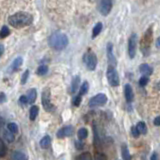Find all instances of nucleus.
<instances>
[{
  "mask_svg": "<svg viewBox=\"0 0 160 160\" xmlns=\"http://www.w3.org/2000/svg\"><path fill=\"white\" fill-rule=\"evenodd\" d=\"M106 52H107V59H108V62L110 64V66L112 67H116L117 65V60L115 58L114 54H113V44L111 42H109L107 44V47H106Z\"/></svg>",
  "mask_w": 160,
  "mask_h": 160,
  "instance_id": "9b49d317",
  "label": "nucleus"
},
{
  "mask_svg": "<svg viewBox=\"0 0 160 160\" xmlns=\"http://www.w3.org/2000/svg\"><path fill=\"white\" fill-rule=\"evenodd\" d=\"M153 124L155 125V126H159V125H160V117L159 116H157L156 118L154 119Z\"/></svg>",
  "mask_w": 160,
  "mask_h": 160,
  "instance_id": "79ce46f5",
  "label": "nucleus"
},
{
  "mask_svg": "<svg viewBox=\"0 0 160 160\" xmlns=\"http://www.w3.org/2000/svg\"><path fill=\"white\" fill-rule=\"evenodd\" d=\"M131 133L133 135V137H135V138L139 137V135H140V133L138 131V129L136 128V126H132L131 127Z\"/></svg>",
  "mask_w": 160,
  "mask_h": 160,
  "instance_id": "f704fd0d",
  "label": "nucleus"
},
{
  "mask_svg": "<svg viewBox=\"0 0 160 160\" xmlns=\"http://www.w3.org/2000/svg\"><path fill=\"white\" fill-rule=\"evenodd\" d=\"M3 135H4V138L6 139V141H7V142L11 143V142L14 141V139H15L14 134H12L11 132H9L8 130H7V131H4Z\"/></svg>",
  "mask_w": 160,
  "mask_h": 160,
  "instance_id": "bb28decb",
  "label": "nucleus"
},
{
  "mask_svg": "<svg viewBox=\"0 0 160 160\" xmlns=\"http://www.w3.org/2000/svg\"><path fill=\"white\" fill-rule=\"evenodd\" d=\"M152 39H153V28L149 27L143 34L141 42H140V46H141L140 48H141V51L144 56H148L150 53V47H151Z\"/></svg>",
  "mask_w": 160,
  "mask_h": 160,
  "instance_id": "7ed1b4c3",
  "label": "nucleus"
},
{
  "mask_svg": "<svg viewBox=\"0 0 160 160\" xmlns=\"http://www.w3.org/2000/svg\"><path fill=\"white\" fill-rule=\"evenodd\" d=\"M102 27H103V25L101 22H98L96 25H95L93 30H92V38H95V37L98 36V35L100 34V32H101Z\"/></svg>",
  "mask_w": 160,
  "mask_h": 160,
  "instance_id": "4be33fe9",
  "label": "nucleus"
},
{
  "mask_svg": "<svg viewBox=\"0 0 160 160\" xmlns=\"http://www.w3.org/2000/svg\"><path fill=\"white\" fill-rule=\"evenodd\" d=\"M121 154H122V158L124 160H131V155L129 153V150L127 148L126 144H123L121 146Z\"/></svg>",
  "mask_w": 160,
  "mask_h": 160,
  "instance_id": "aec40b11",
  "label": "nucleus"
},
{
  "mask_svg": "<svg viewBox=\"0 0 160 160\" xmlns=\"http://www.w3.org/2000/svg\"><path fill=\"white\" fill-rule=\"evenodd\" d=\"M41 100H42V106L45 109V111L47 112H52L54 110V106L51 102V98H50V91L48 89H45L42 92V96H41Z\"/></svg>",
  "mask_w": 160,
  "mask_h": 160,
  "instance_id": "0eeeda50",
  "label": "nucleus"
},
{
  "mask_svg": "<svg viewBox=\"0 0 160 160\" xmlns=\"http://www.w3.org/2000/svg\"><path fill=\"white\" fill-rule=\"evenodd\" d=\"M33 22V16L28 12L19 11L12 15H10L8 18V23L14 28H23L29 26Z\"/></svg>",
  "mask_w": 160,
  "mask_h": 160,
  "instance_id": "f257e3e1",
  "label": "nucleus"
},
{
  "mask_svg": "<svg viewBox=\"0 0 160 160\" xmlns=\"http://www.w3.org/2000/svg\"><path fill=\"white\" fill-rule=\"evenodd\" d=\"M93 132H94V141H95V144H96V146H100L101 145V135H100V129H99V126L94 123L93 125Z\"/></svg>",
  "mask_w": 160,
  "mask_h": 160,
  "instance_id": "2eb2a0df",
  "label": "nucleus"
},
{
  "mask_svg": "<svg viewBox=\"0 0 160 160\" xmlns=\"http://www.w3.org/2000/svg\"><path fill=\"white\" fill-rule=\"evenodd\" d=\"M23 63V58L22 57H16L14 60H13V62L11 63V65H10V72H15V71H17V70L21 67V65Z\"/></svg>",
  "mask_w": 160,
  "mask_h": 160,
  "instance_id": "4468645a",
  "label": "nucleus"
},
{
  "mask_svg": "<svg viewBox=\"0 0 160 160\" xmlns=\"http://www.w3.org/2000/svg\"><path fill=\"white\" fill-rule=\"evenodd\" d=\"M73 133H74V127L71 126V125H67V126H64L58 130L56 136L58 138H65V137L72 136Z\"/></svg>",
  "mask_w": 160,
  "mask_h": 160,
  "instance_id": "9d476101",
  "label": "nucleus"
},
{
  "mask_svg": "<svg viewBox=\"0 0 160 160\" xmlns=\"http://www.w3.org/2000/svg\"><path fill=\"white\" fill-rule=\"evenodd\" d=\"M106 76H107V80H108V83L111 85L112 87H116L120 84V80H119V75L118 72L115 67L112 66H109L107 68V71H106Z\"/></svg>",
  "mask_w": 160,
  "mask_h": 160,
  "instance_id": "39448f33",
  "label": "nucleus"
},
{
  "mask_svg": "<svg viewBox=\"0 0 160 160\" xmlns=\"http://www.w3.org/2000/svg\"><path fill=\"white\" fill-rule=\"evenodd\" d=\"M4 124H5V120H4V118L0 117V132H1V130L3 129Z\"/></svg>",
  "mask_w": 160,
  "mask_h": 160,
  "instance_id": "a19ab883",
  "label": "nucleus"
},
{
  "mask_svg": "<svg viewBox=\"0 0 160 160\" xmlns=\"http://www.w3.org/2000/svg\"><path fill=\"white\" fill-rule=\"evenodd\" d=\"M77 135H78V138L80 140H83L85 138H87L88 136V130L86 128H80L77 132Z\"/></svg>",
  "mask_w": 160,
  "mask_h": 160,
  "instance_id": "b1692460",
  "label": "nucleus"
},
{
  "mask_svg": "<svg viewBox=\"0 0 160 160\" xmlns=\"http://www.w3.org/2000/svg\"><path fill=\"white\" fill-rule=\"evenodd\" d=\"M79 85H80V77L74 76L72 78V82H71V92L73 94L77 91V89L79 88Z\"/></svg>",
  "mask_w": 160,
  "mask_h": 160,
  "instance_id": "a211bd4d",
  "label": "nucleus"
},
{
  "mask_svg": "<svg viewBox=\"0 0 160 160\" xmlns=\"http://www.w3.org/2000/svg\"><path fill=\"white\" fill-rule=\"evenodd\" d=\"M124 95H125V99H126V101L128 103H131L134 100V92H133V89L130 84H125Z\"/></svg>",
  "mask_w": 160,
  "mask_h": 160,
  "instance_id": "f8f14e48",
  "label": "nucleus"
},
{
  "mask_svg": "<svg viewBox=\"0 0 160 160\" xmlns=\"http://www.w3.org/2000/svg\"><path fill=\"white\" fill-rule=\"evenodd\" d=\"M136 47H137V34H132L128 39V55L133 59L136 55Z\"/></svg>",
  "mask_w": 160,
  "mask_h": 160,
  "instance_id": "1a4fd4ad",
  "label": "nucleus"
},
{
  "mask_svg": "<svg viewBox=\"0 0 160 160\" xmlns=\"http://www.w3.org/2000/svg\"><path fill=\"white\" fill-rule=\"evenodd\" d=\"M28 77H29V70L26 69V70H25V72L22 74V76H21V84L24 85L25 83H26Z\"/></svg>",
  "mask_w": 160,
  "mask_h": 160,
  "instance_id": "2f4dec72",
  "label": "nucleus"
},
{
  "mask_svg": "<svg viewBox=\"0 0 160 160\" xmlns=\"http://www.w3.org/2000/svg\"><path fill=\"white\" fill-rule=\"evenodd\" d=\"M136 128L138 129V131H139L140 134H146L147 133V125L143 121L138 122L137 125H136Z\"/></svg>",
  "mask_w": 160,
  "mask_h": 160,
  "instance_id": "5701e85b",
  "label": "nucleus"
},
{
  "mask_svg": "<svg viewBox=\"0 0 160 160\" xmlns=\"http://www.w3.org/2000/svg\"><path fill=\"white\" fill-rule=\"evenodd\" d=\"M96 160H106V156H105L104 154L98 153L96 154Z\"/></svg>",
  "mask_w": 160,
  "mask_h": 160,
  "instance_id": "58836bf2",
  "label": "nucleus"
},
{
  "mask_svg": "<svg viewBox=\"0 0 160 160\" xmlns=\"http://www.w3.org/2000/svg\"><path fill=\"white\" fill-rule=\"evenodd\" d=\"M107 96L104 93H98L95 96H93L89 100V107H98V106H103L107 102Z\"/></svg>",
  "mask_w": 160,
  "mask_h": 160,
  "instance_id": "423d86ee",
  "label": "nucleus"
},
{
  "mask_svg": "<svg viewBox=\"0 0 160 160\" xmlns=\"http://www.w3.org/2000/svg\"><path fill=\"white\" fill-rule=\"evenodd\" d=\"M112 4H113L112 1H110V0H102V1L98 2L97 9H98V11L101 13V15L107 16L112 9Z\"/></svg>",
  "mask_w": 160,
  "mask_h": 160,
  "instance_id": "6e6552de",
  "label": "nucleus"
},
{
  "mask_svg": "<svg viewBox=\"0 0 160 160\" xmlns=\"http://www.w3.org/2000/svg\"><path fill=\"white\" fill-rule=\"evenodd\" d=\"M68 43H69V39L67 37V35L60 31L52 33L48 38L49 46L54 50H57V51L65 49L68 46Z\"/></svg>",
  "mask_w": 160,
  "mask_h": 160,
  "instance_id": "f03ea898",
  "label": "nucleus"
},
{
  "mask_svg": "<svg viewBox=\"0 0 160 160\" xmlns=\"http://www.w3.org/2000/svg\"><path fill=\"white\" fill-rule=\"evenodd\" d=\"M10 34V30L7 26H3L0 30V38H5Z\"/></svg>",
  "mask_w": 160,
  "mask_h": 160,
  "instance_id": "c756f323",
  "label": "nucleus"
},
{
  "mask_svg": "<svg viewBox=\"0 0 160 160\" xmlns=\"http://www.w3.org/2000/svg\"><path fill=\"white\" fill-rule=\"evenodd\" d=\"M150 160H159L157 152H153V153H152L151 157H150Z\"/></svg>",
  "mask_w": 160,
  "mask_h": 160,
  "instance_id": "ea45409f",
  "label": "nucleus"
},
{
  "mask_svg": "<svg viewBox=\"0 0 160 160\" xmlns=\"http://www.w3.org/2000/svg\"><path fill=\"white\" fill-rule=\"evenodd\" d=\"M19 102L21 103L22 105H27V104H28V100H27L26 95H22V96H20V98H19Z\"/></svg>",
  "mask_w": 160,
  "mask_h": 160,
  "instance_id": "c9c22d12",
  "label": "nucleus"
},
{
  "mask_svg": "<svg viewBox=\"0 0 160 160\" xmlns=\"http://www.w3.org/2000/svg\"><path fill=\"white\" fill-rule=\"evenodd\" d=\"M7 128H8V131L11 132L12 134H15V133L18 132V126H17L16 123H13V122L9 123L7 125Z\"/></svg>",
  "mask_w": 160,
  "mask_h": 160,
  "instance_id": "c85d7f7f",
  "label": "nucleus"
},
{
  "mask_svg": "<svg viewBox=\"0 0 160 160\" xmlns=\"http://www.w3.org/2000/svg\"><path fill=\"white\" fill-rule=\"evenodd\" d=\"M83 61H84L85 65H86V67L90 70V71L95 70V68H96V66H97V57L92 50H88V51L84 54Z\"/></svg>",
  "mask_w": 160,
  "mask_h": 160,
  "instance_id": "20e7f679",
  "label": "nucleus"
},
{
  "mask_svg": "<svg viewBox=\"0 0 160 160\" xmlns=\"http://www.w3.org/2000/svg\"><path fill=\"white\" fill-rule=\"evenodd\" d=\"M48 71V66L47 65H40V66L37 68V74L40 75V76H42V75H45Z\"/></svg>",
  "mask_w": 160,
  "mask_h": 160,
  "instance_id": "cd10ccee",
  "label": "nucleus"
},
{
  "mask_svg": "<svg viewBox=\"0 0 160 160\" xmlns=\"http://www.w3.org/2000/svg\"><path fill=\"white\" fill-rule=\"evenodd\" d=\"M75 147H76L78 150H81V149H83V147H84V143L82 142V141H75Z\"/></svg>",
  "mask_w": 160,
  "mask_h": 160,
  "instance_id": "e433bc0d",
  "label": "nucleus"
},
{
  "mask_svg": "<svg viewBox=\"0 0 160 160\" xmlns=\"http://www.w3.org/2000/svg\"><path fill=\"white\" fill-rule=\"evenodd\" d=\"M38 112H39V107L36 106V105H32L31 108H30V111H29V118L30 120H35V118L37 117L38 115Z\"/></svg>",
  "mask_w": 160,
  "mask_h": 160,
  "instance_id": "6ab92c4d",
  "label": "nucleus"
},
{
  "mask_svg": "<svg viewBox=\"0 0 160 160\" xmlns=\"http://www.w3.org/2000/svg\"><path fill=\"white\" fill-rule=\"evenodd\" d=\"M26 97L28 100V104H33L35 102V100H36V97H37V90L35 88L29 89L27 91Z\"/></svg>",
  "mask_w": 160,
  "mask_h": 160,
  "instance_id": "dca6fc26",
  "label": "nucleus"
},
{
  "mask_svg": "<svg viewBox=\"0 0 160 160\" xmlns=\"http://www.w3.org/2000/svg\"><path fill=\"white\" fill-rule=\"evenodd\" d=\"M3 53H4V45L0 43V57L2 56Z\"/></svg>",
  "mask_w": 160,
  "mask_h": 160,
  "instance_id": "37998d69",
  "label": "nucleus"
},
{
  "mask_svg": "<svg viewBox=\"0 0 160 160\" xmlns=\"http://www.w3.org/2000/svg\"><path fill=\"white\" fill-rule=\"evenodd\" d=\"M156 47L159 48V38H157V40H156Z\"/></svg>",
  "mask_w": 160,
  "mask_h": 160,
  "instance_id": "c03bdc74",
  "label": "nucleus"
},
{
  "mask_svg": "<svg viewBox=\"0 0 160 160\" xmlns=\"http://www.w3.org/2000/svg\"><path fill=\"white\" fill-rule=\"evenodd\" d=\"M6 100H7V98H6V95H5V93L4 92L0 93V104L4 103L5 101H6Z\"/></svg>",
  "mask_w": 160,
  "mask_h": 160,
  "instance_id": "4c0bfd02",
  "label": "nucleus"
},
{
  "mask_svg": "<svg viewBox=\"0 0 160 160\" xmlns=\"http://www.w3.org/2000/svg\"><path fill=\"white\" fill-rule=\"evenodd\" d=\"M139 71L141 74H143V76L148 77L149 75H151L153 73V69L150 65H148L146 63H143L139 66Z\"/></svg>",
  "mask_w": 160,
  "mask_h": 160,
  "instance_id": "ddd939ff",
  "label": "nucleus"
},
{
  "mask_svg": "<svg viewBox=\"0 0 160 160\" xmlns=\"http://www.w3.org/2000/svg\"><path fill=\"white\" fill-rule=\"evenodd\" d=\"M81 101H82V96H80L78 94L73 98V105L74 106H79V104L81 103Z\"/></svg>",
  "mask_w": 160,
  "mask_h": 160,
  "instance_id": "473e14b6",
  "label": "nucleus"
},
{
  "mask_svg": "<svg viewBox=\"0 0 160 160\" xmlns=\"http://www.w3.org/2000/svg\"><path fill=\"white\" fill-rule=\"evenodd\" d=\"M76 160H92V156L89 152H84L76 157Z\"/></svg>",
  "mask_w": 160,
  "mask_h": 160,
  "instance_id": "a878e982",
  "label": "nucleus"
},
{
  "mask_svg": "<svg viewBox=\"0 0 160 160\" xmlns=\"http://www.w3.org/2000/svg\"><path fill=\"white\" fill-rule=\"evenodd\" d=\"M50 143H51V138H50L49 135H45L43 138H41L40 140V147L43 148V149H46L50 146Z\"/></svg>",
  "mask_w": 160,
  "mask_h": 160,
  "instance_id": "f3484780",
  "label": "nucleus"
},
{
  "mask_svg": "<svg viewBox=\"0 0 160 160\" xmlns=\"http://www.w3.org/2000/svg\"><path fill=\"white\" fill-rule=\"evenodd\" d=\"M5 154H6V146H5L3 140L0 138V157L4 156Z\"/></svg>",
  "mask_w": 160,
  "mask_h": 160,
  "instance_id": "7c9ffc66",
  "label": "nucleus"
},
{
  "mask_svg": "<svg viewBox=\"0 0 160 160\" xmlns=\"http://www.w3.org/2000/svg\"><path fill=\"white\" fill-rule=\"evenodd\" d=\"M149 82V78L146 77V76H142L141 78L139 79V85L140 86H145V85H147V83Z\"/></svg>",
  "mask_w": 160,
  "mask_h": 160,
  "instance_id": "72a5a7b5",
  "label": "nucleus"
},
{
  "mask_svg": "<svg viewBox=\"0 0 160 160\" xmlns=\"http://www.w3.org/2000/svg\"><path fill=\"white\" fill-rule=\"evenodd\" d=\"M88 90H89V84L88 82H83L82 85H81V87H80V90H79V95L80 96H82V95H85L87 92H88Z\"/></svg>",
  "mask_w": 160,
  "mask_h": 160,
  "instance_id": "393cba45",
  "label": "nucleus"
},
{
  "mask_svg": "<svg viewBox=\"0 0 160 160\" xmlns=\"http://www.w3.org/2000/svg\"><path fill=\"white\" fill-rule=\"evenodd\" d=\"M12 160H27L26 155L21 151H14L11 156Z\"/></svg>",
  "mask_w": 160,
  "mask_h": 160,
  "instance_id": "412c9836",
  "label": "nucleus"
}]
</instances>
